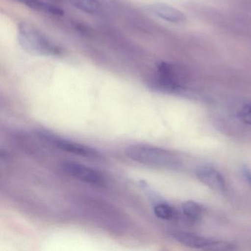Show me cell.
I'll list each match as a JSON object with an SVG mask.
<instances>
[{
    "label": "cell",
    "mask_w": 251,
    "mask_h": 251,
    "mask_svg": "<svg viewBox=\"0 0 251 251\" xmlns=\"http://www.w3.org/2000/svg\"><path fill=\"white\" fill-rule=\"evenodd\" d=\"M125 152L132 161L151 167L174 169L180 164V158L174 152L151 145H130Z\"/></svg>",
    "instance_id": "1"
},
{
    "label": "cell",
    "mask_w": 251,
    "mask_h": 251,
    "mask_svg": "<svg viewBox=\"0 0 251 251\" xmlns=\"http://www.w3.org/2000/svg\"><path fill=\"white\" fill-rule=\"evenodd\" d=\"M19 43L29 53L45 56H57L62 50L30 24L23 23L19 25Z\"/></svg>",
    "instance_id": "2"
},
{
    "label": "cell",
    "mask_w": 251,
    "mask_h": 251,
    "mask_svg": "<svg viewBox=\"0 0 251 251\" xmlns=\"http://www.w3.org/2000/svg\"><path fill=\"white\" fill-rule=\"evenodd\" d=\"M35 135L43 142L50 144L57 149L61 150L64 152H70L84 158L94 159L101 158V154L96 149L74 141L64 139L48 130H37L35 131Z\"/></svg>",
    "instance_id": "3"
},
{
    "label": "cell",
    "mask_w": 251,
    "mask_h": 251,
    "mask_svg": "<svg viewBox=\"0 0 251 251\" xmlns=\"http://www.w3.org/2000/svg\"><path fill=\"white\" fill-rule=\"evenodd\" d=\"M173 239L179 243L195 248V249L206 250V251H232L236 250V245L226 241L214 240L195 233L189 232L174 230L170 232Z\"/></svg>",
    "instance_id": "4"
},
{
    "label": "cell",
    "mask_w": 251,
    "mask_h": 251,
    "mask_svg": "<svg viewBox=\"0 0 251 251\" xmlns=\"http://www.w3.org/2000/svg\"><path fill=\"white\" fill-rule=\"evenodd\" d=\"M61 168L68 176L92 186H103L106 181L105 176L100 172L80 163L64 161L61 164Z\"/></svg>",
    "instance_id": "5"
},
{
    "label": "cell",
    "mask_w": 251,
    "mask_h": 251,
    "mask_svg": "<svg viewBox=\"0 0 251 251\" xmlns=\"http://www.w3.org/2000/svg\"><path fill=\"white\" fill-rule=\"evenodd\" d=\"M158 76L152 86L158 90L174 92L180 89L174 69L170 64L161 63L158 65Z\"/></svg>",
    "instance_id": "6"
},
{
    "label": "cell",
    "mask_w": 251,
    "mask_h": 251,
    "mask_svg": "<svg viewBox=\"0 0 251 251\" xmlns=\"http://www.w3.org/2000/svg\"><path fill=\"white\" fill-rule=\"evenodd\" d=\"M197 177L205 186L217 192H226V183L223 175L213 167H205L198 169Z\"/></svg>",
    "instance_id": "7"
},
{
    "label": "cell",
    "mask_w": 251,
    "mask_h": 251,
    "mask_svg": "<svg viewBox=\"0 0 251 251\" xmlns=\"http://www.w3.org/2000/svg\"><path fill=\"white\" fill-rule=\"evenodd\" d=\"M148 10L155 17L172 23H180L186 19L183 13L166 4H151Z\"/></svg>",
    "instance_id": "8"
},
{
    "label": "cell",
    "mask_w": 251,
    "mask_h": 251,
    "mask_svg": "<svg viewBox=\"0 0 251 251\" xmlns=\"http://www.w3.org/2000/svg\"><path fill=\"white\" fill-rule=\"evenodd\" d=\"M14 1L25 5L30 9L38 12L53 16L64 15V11L61 8L49 2H45L44 0H14Z\"/></svg>",
    "instance_id": "9"
},
{
    "label": "cell",
    "mask_w": 251,
    "mask_h": 251,
    "mask_svg": "<svg viewBox=\"0 0 251 251\" xmlns=\"http://www.w3.org/2000/svg\"><path fill=\"white\" fill-rule=\"evenodd\" d=\"M182 212L189 221L197 222L202 217L203 208L194 201H186L182 204Z\"/></svg>",
    "instance_id": "10"
},
{
    "label": "cell",
    "mask_w": 251,
    "mask_h": 251,
    "mask_svg": "<svg viewBox=\"0 0 251 251\" xmlns=\"http://www.w3.org/2000/svg\"><path fill=\"white\" fill-rule=\"evenodd\" d=\"M75 8L86 14H95L100 8L98 0H67Z\"/></svg>",
    "instance_id": "11"
},
{
    "label": "cell",
    "mask_w": 251,
    "mask_h": 251,
    "mask_svg": "<svg viewBox=\"0 0 251 251\" xmlns=\"http://www.w3.org/2000/svg\"><path fill=\"white\" fill-rule=\"evenodd\" d=\"M153 212L158 218L164 220H173L176 217V209L166 202L155 203L153 207Z\"/></svg>",
    "instance_id": "12"
},
{
    "label": "cell",
    "mask_w": 251,
    "mask_h": 251,
    "mask_svg": "<svg viewBox=\"0 0 251 251\" xmlns=\"http://www.w3.org/2000/svg\"><path fill=\"white\" fill-rule=\"evenodd\" d=\"M239 120L248 125L251 126V105H246L242 107L237 114Z\"/></svg>",
    "instance_id": "13"
},
{
    "label": "cell",
    "mask_w": 251,
    "mask_h": 251,
    "mask_svg": "<svg viewBox=\"0 0 251 251\" xmlns=\"http://www.w3.org/2000/svg\"><path fill=\"white\" fill-rule=\"evenodd\" d=\"M242 173L244 177L246 179L247 182L251 186V170L247 166H243L242 168Z\"/></svg>",
    "instance_id": "14"
}]
</instances>
